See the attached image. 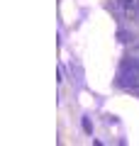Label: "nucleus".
I'll use <instances>...</instances> for the list:
<instances>
[{
    "label": "nucleus",
    "mask_w": 139,
    "mask_h": 146,
    "mask_svg": "<svg viewBox=\"0 0 139 146\" xmlns=\"http://www.w3.org/2000/svg\"><path fill=\"white\" fill-rule=\"evenodd\" d=\"M117 83L120 85H129V88H139V51H137V56H127L122 61Z\"/></svg>",
    "instance_id": "obj_1"
},
{
    "label": "nucleus",
    "mask_w": 139,
    "mask_h": 146,
    "mask_svg": "<svg viewBox=\"0 0 139 146\" xmlns=\"http://www.w3.org/2000/svg\"><path fill=\"white\" fill-rule=\"evenodd\" d=\"M137 7H139V0H137Z\"/></svg>",
    "instance_id": "obj_2"
}]
</instances>
